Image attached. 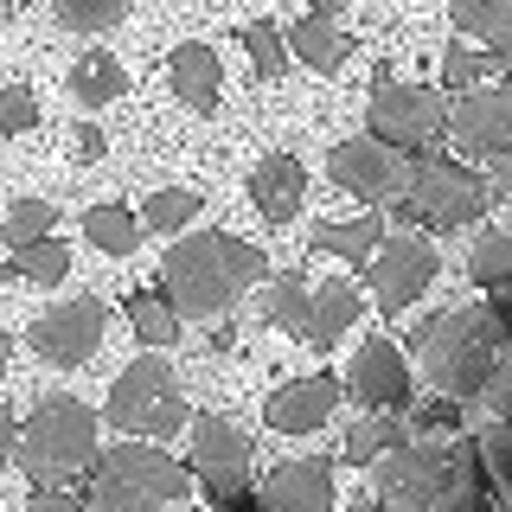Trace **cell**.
Listing matches in <instances>:
<instances>
[{
  "label": "cell",
  "mask_w": 512,
  "mask_h": 512,
  "mask_svg": "<svg viewBox=\"0 0 512 512\" xmlns=\"http://www.w3.org/2000/svg\"><path fill=\"white\" fill-rule=\"evenodd\" d=\"M269 276V256L231 231H192L160 256V301L180 320H224L256 282Z\"/></svg>",
  "instance_id": "obj_1"
},
{
  "label": "cell",
  "mask_w": 512,
  "mask_h": 512,
  "mask_svg": "<svg viewBox=\"0 0 512 512\" xmlns=\"http://www.w3.org/2000/svg\"><path fill=\"white\" fill-rule=\"evenodd\" d=\"M410 352L423 378L436 384L448 404H480V391L506 365V301H480V308H442L410 327Z\"/></svg>",
  "instance_id": "obj_2"
},
{
  "label": "cell",
  "mask_w": 512,
  "mask_h": 512,
  "mask_svg": "<svg viewBox=\"0 0 512 512\" xmlns=\"http://www.w3.org/2000/svg\"><path fill=\"white\" fill-rule=\"evenodd\" d=\"M90 461H96V410L84 397H45L13 429V468H26L32 487H64V480L90 474Z\"/></svg>",
  "instance_id": "obj_3"
},
{
  "label": "cell",
  "mask_w": 512,
  "mask_h": 512,
  "mask_svg": "<svg viewBox=\"0 0 512 512\" xmlns=\"http://www.w3.org/2000/svg\"><path fill=\"white\" fill-rule=\"evenodd\" d=\"M192 487V474L160 442H116L90 461L84 512H160Z\"/></svg>",
  "instance_id": "obj_4"
},
{
  "label": "cell",
  "mask_w": 512,
  "mask_h": 512,
  "mask_svg": "<svg viewBox=\"0 0 512 512\" xmlns=\"http://www.w3.org/2000/svg\"><path fill=\"white\" fill-rule=\"evenodd\" d=\"M391 205H397V218L416 224L423 237H442V231L474 224L493 205V192H487V180H480L474 167H461V160L416 154L410 160V180H404V192H397Z\"/></svg>",
  "instance_id": "obj_5"
},
{
  "label": "cell",
  "mask_w": 512,
  "mask_h": 512,
  "mask_svg": "<svg viewBox=\"0 0 512 512\" xmlns=\"http://www.w3.org/2000/svg\"><path fill=\"white\" fill-rule=\"evenodd\" d=\"M103 416L128 442H160V436H173V429H186L192 410H186V391H180V378H173V365L148 352V359H135L116 384H109Z\"/></svg>",
  "instance_id": "obj_6"
},
{
  "label": "cell",
  "mask_w": 512,
  "mask_h": 512,
  "mask_svg": "<svg viewBox=\"0 0 512 512\" xmlns=\"http://www.w3.org/2000/svg\"><path fill=\"white\" fill-rule=\"evenodd\" d=\"M372 116V141L391 154H429L448 135V96L436 84H397L391 71H378V90L365 103Z\"/></svg>",
  "instance_id": "obj_7"
},
{
  "label": "cell",
  "mask_w": 512,
  "mask_h": 512,
  "mask_svg": "<svg viewBox=\"0 0 512 512\" xmlns=\"http://www.w3.org/2000/svg\"><path fill=\"white\" fill-rule=\"evenodd\" d=\"M365 282H372V301H378V314H404L423 301V288L436 282V244H429L423 231H384L378 237V250L365 256Z\"/></svg>",
  "instance_id": "obj_8"
},
{
  "label": "cell",
  "mask_w": 512,
  "mask_h": 512,
  "mask_svg": "<svg viewBox=\"0 0 512 512\" xmlns=\"http://www.w3.org/2000/svg\"><path fill=\"white\" fill-rule=\"evenodd\" d=\"M448 455H455V442H442V436H410L391 455H378V506L384 512H423L448 474Z\"/></svg>",
  "instance_id": "obj_9"
},
{
  "label": "cell",
  "mask_w": 512,
  "mask_h": 512,
  "mask_svg": "<svg viewBox=\"0 0 512 512\" xmlns=\"http://www.w3.org/2000/svg\"><path fill=\"white\" fill-rule=\"evenodd\" d=\"M186 429H192V480H205V493L224 506H237L250 493V442H244V429H231L224 416H186Z\"/></svg>",
  "instance_id": "obj_10"
},
{
  "label": "cell",
  "mask_w": 512,
  "mask_h": 512,
  "mask_svg": "<svg viewBox=\"0 0 512 512\" xmlns=\"http://www.w3.org/2000/svg\"><path fill=\"white\" fill-rule=\"evenodd\" d=\"M103 333H109V308L96 295H77V301H58V308H45L39 320L26 327V346L39 352L45 365H84L96 359V346H103Z\"/></svg>",
  "instance_id": "obj_11"
},
{
  "label": "cell",
  "mask_w": 512,
  "mask_h": 512,
  "mask_svg": "<svg viewBox=\"0 0 512 512\" xmlns=\"http://www.w3.org/2000/svg\"><path fill=\"white\" fill-rule=\"evenodd\" d=\"M327 173H333V186L352 192L359 205H391L410 180V154H391V148H378L372 135H359V141H340V148L327 154Z\"/></svg>",
  "instance_id": "obj_12"
},
{
  "label": "cell",
  "mask_w": 512,
  "mask_h": 512,
  "mask_svg": "<svg viewBox=\"0 0 512 512\" xmlns=\"http://www.w3.org/2000/svg\"><path fill=\"white\" fill-rule=\"evenodd\" d=\"M448 135H455L461 154L506 160V148H512V90L506 84L461 90V103H448Z\"/></svg>",
  "instance_id": "obj_13"
},
{
  "label": "cell",
  "mask_w": 512,
  "mask_h": 512,
  "mask_svg": "<svg viewBox=\"0 0 512 512\" xmlns=\"http://www.w3.org/2000/svg\"><path fill=\"white\" fill-rule=\"evenodd\" d=\"M346 391L372 410H397L410 404V359L397 352V340H365L346 365Z\"/></svg>",
  "instance_id": "obj_14"
},
{
  "label": "cell",
  "mask_w": 512,
  "mask_h": 512,
  "mask_svg": "<svg viewBox=\"0 0 512 512\" xmlns=\"http://www.w3.org/2000/svg\"><path fill=\"white\" fill-rule=\"evenodd\" d=\"M340 410V378L314 372V378H295L282 384L276 397L263 404V423L282 429V436H314V429H327V416Z\"/></svg>",
  "instance_id": "obj_15"
},
{
  "label": "cell",
  "mask_w": 512,
  "mask_h": 512,
  "mask_svg": "<svg viewBox=\"0 0 512 512\" xmlns=\"http://www.w3.org/2000/svg\"><path fill=\"white\" fill-rule=\"evenodd\" d=\"M250 512H333V468L327 461H282L276 474L256 487Z\"/></svg>",
  "instance_id": "obj_16"
},
{
  "label": "cell",
  "mask_w": 512,
  "mask_h": 512,
  "mask_svg": "<svg viewBox=\"0 0 512 512\" xmlns=\"http://www.w3.org/2000/svg\"><path fill=\"white\" fill-rule=\"evenodd\" d=\"M301 199H308V167H301L295 154H263L250 173V205L263 212L269 224H288L301 212Z\"/></svg>",
  "instance_id": "obj_17"
},
{
  "label": "cell",
  "mask_w": 512,
  "mask_h": 512,
  "mask_svg": "<svg viewBox=\"0 0 512 512\" xmlns=\"http://www.w3.org/2000/svg\"><path fill=\"white\" fill-rule=\"evenodd\" d=\"M167 77H173V96H180L186 109H199V116H212V109H218V96H224V64H218V52H212L205 39L173 45Z\"/></svg>",
  "instance_id": "obj_18"
},
{
  "label": "cell",
  "mask_w": 512,
  "mask_h": 512,
  "mask_svg": "<svg viewBox=\"0 0 512 512\" xmlns=\"http://www.w3.org/2000/svg\"><path fill=\"white\" fill-rule=\"evenodd\" d=\"M352 320H359V288H352L346 276L314 282L308 288V320H301V340H308L314 352H333V346L346 340Z\"/></svg>",
  "instance_id": "obj_19"
},
{
  "label": "cell",
  "mask_w": 512,
  "mask_h": 512,
  "mask_svg": "<svg viewBox=\"0 0 512 512\" xmlns=\"http://www.w3.org/2000/svg\"><path fill=\"white\" fill-rule=\"evenodd\" d=\"M282 45H288V58H301V64H308V71H320V77H333V71L352 58V39H346L333 20H314V13H301V20L282 32Z\"/></svg>",
  "instance_id": "obj_20"
},
{
  "label": "cell",
  "mask_w": 512,
  "mask_h": 512,
  "mask_svg": "<svg viewBox=\"0 0 512 512\" xmlns=\"http://www.w3.org/2000/svg\"><path fill=\"white\" fill-rule=\"evenodd\" d=\"M448 20H455V32L487 45V58H512V0H455Z\"/></svg>",
  "instance_id": "obj_21"
},
{
  "label": "cell",
  "mask_w": 512,
  "mask_h": 512,
  "mask_svg": "<svg viewBox=\"0 0 512 512\" xmlns=\"http://www.w3.org/2000/svg\"><path fill=\"white\" fill-rule=\"evenodd\" d=\"M423 512H493L487 487H480V468H474V448L455 442V455H448V474L436 487V500H429Z\"/></svg>",
  "instance_id": "obj_22"
},
{
  "label": "cell",
  "mask_w": 512,
  "mask_h": 512,
  "mask_svg": "<svg viewBox=\"0 0 512 512\" xmlns=\"http://www.w3.org/2000/svg\"><path fill=\"white\" fill-rule=\"evenodd\" d=\"M122 90H128V71H122V64L109 58V52H84V58L71 64V96H77L84 109H103V103H116Z\"/></svg>",
  "instance_id": "obj_23"
},
{
  "label": "cell",
  "mask_w": 512,
  "mask_h": 512,
  "mask_svg": "<svg viewBox=\"0 0 512 512\" xmlns=\"http://www.w3.org/2000/svg\"><path fill=\"white\" fill-rule=\"evenodd\" d=\"M263 320L282 333H295L301 340V320H308V276L301 269H276V276H263Z\"/></svg>",
  "instance_id": "obj_24"
},
{
  "label": "cell",
  "mask_w": 512,
  "mask_h": 512,
  "mask_svg": "<svg viewBox=\"0 0 512 512\" xmlns=\"http://www.w3.org/2000/svg\"><path fill=\"white\" fill-rule=\"evenodd\" d=\"M378 237H384V218H372V212L340 218V224H314V250H320V256H346V263L372 256Z\"/></svg>",
  "instance_id": "obj_25"
},
{
  "label": "cell",
  "mask_w": 512,
  "mask_h": 512,
  "mask_svg": "<svg viewBox=\"0 0 512 512\" xmlns=\"http://www.w3.org/2000/svg\"><path fill=\"white\" fill-rule=\"evenodd\" d=\"M128 327H135V340L148 346V352L180 340V314L160 301V288H135V295H128Z\"/></svg>",
  "instance_id": "obj_26"
},
{
  "label": "cell",
  "mask_w": 512,
  "mask_h": 512,
  "mask_svg": "<svg viewBox=\"0 0 512 512\" xmlns=\"http://www.w3.org/2000/svg\"><path fill=\"white\" fill-rule=\"evenodd\" d=\"M84 237L103 256H128L141 244V218L128 212V205H90V212H84Z\"/></svg>",
  "instance_id": "obj_27"
},
{
  "label": "cell",
  "mask_w": 512,
  "mask_h": 512,
  "mask_svg": "<svg viewBox=\"0 0 512 512\" xmlns=\"http://www.w3.org/2000/svg\"><path fill=\"white\" fill-rule=\"evenodd\" d=\"M397 442H410V423L397 410H372L365 423H352V436H346V461H378V455H391Z\"/></svg>",
  "instance_id": "obj_28"
},
{
  "label": "cell",
  "mask_w": 512,
  "mask_h": 512,
  "mask_svg": "<svg viewBox=\"0 0 512 512\" xmlns=\"http://www.w3.org/2000/svg\"><path fill=\"white\" fill-rule=\"evenodd\" d=\"M64 269H71V250H64L58 237H39V244L13 250L7 263H0V276H20V282H39V288H52V282H64Z\"/></svg>",
  "instance_id": "obj_29"
},
{
  "label": "cell",
  "mask_w": 512,
  "mask_h": 512,
  "mask_svg": "<svg viewBox=\"0 0 512 512\" xmlns=\"http://www.w3.org/2000/svg\"><path fill=\"white\" fill-rule=\"evenodd\" d=\"M468 276L487 288L493 301H506V282H512V237L506 231H487L474 244V256H468Z\"/></svg>",
  "instance_id": "obj_30"
},
{
  "label": "cell",
  "mask_w": 512,
  "mask_h": 512,
  "mask_svg": "<svg viewBox=\"0 0 512 512\" xmlns=\"http://www.w3.org/2000/svg\"><path fill=\"white\" fill-rule=\"evenodd\" d=\"M199 192L192 186H160L148 205H141V231H180V224H192L199 218Z\"/></svg>",
  "instance_id": "obj_31"
},
{
  "label": "cell",
  "mask_w": 512,
  "mask_h": 512,
  "mask_svg": "<svg viewBox=\"0 0 512 512\" xmlns=\"http://www.w3.org/2000/svg\"><path fill=\"white\" fill-rule=\"evenodd\" d=\"M52 13H58V26L84 32V39H103L109 26H122L128 0H52Z\"/></svg>",
  "instance_id": "obj_32"
},
{
  "label": "cell",
  "mask_w": 512,
  "mask_h": 512,
  "mask_svg": "<svg viewBox=\"0 0 512 512\" xmlns=\"http://www.w3.org/2000/svg\"><path fill=\"white\" fill-rule=\"evenodd\" d=\"M500 71H506L500 58H487V52H461V45H448V52H442V84H436V90H442V96H448V90L461 96V90H480L487 77H500Z\"/></svg>",
  "instance_id": "obj_33"
},
{
  "label": "cell",
  "mask_w": 512,
  "mask_h": 512,
  "mask_svg": "<svg viewBox=\"0 0 512 512\" xmlns=\"http://www.w3.org/2000/svg\"><path fill=\"white\" fill-rule=\"evenodd\" d=\"M52 224H58V205L20 199L7 218H0V237H7V250H26V244H39V237H52Z\"/></svg>",
  "instance_id": "obj_34"
},
{
  "label": "cell",
  "mask_w": 512,
  "mask_h": 512,
  "mask_svg": "<svg viewBox=\"0 0 512 512\" xmlns=\"http://www.w3.org/2000/svg\"><path fill=\"white\" fill-rule=\"evenodd\" d=\"M244 52H250V71L256 77H282L288 71V45H282V26L276 20H250L244 26Z\"/></svg>",
  "instance_id": "obj_35"
},
{
  "label": "cell",
  "mask_w": 512,
  "mask_h": 512,
  "mask_svg": "<svg viewBox=\"0 0 512 512\" xmlns=\"http://www.w3.org/2000/svg\"><path fill=\"white\" fill-rule=\"evenodd\" d=\"M32 122H39V96L26 84H7L0 90V135H26Z\"/></svg>",
  "instance_id": "obj_36"
},
{
  "label": "cell",
  "mask_w": 512,
  "mask_h": 512,
  "mask_svg": "<svg viewBox=\"0 0 512 512\" xmlns=\"http://www.w3.org/2000/svg\"><path fill=\"white\" fill-rule=\"evenodd\" d=\"M26 512H84V500H71V493H64V487H32Z\"/></svg>",
  "instance_id": "obj_37"
},
{
  "label": "cell",
  "mask_w": 512,
  "mask_h": 512,
  "mask_svg": "<svg viewBox=\"0 0 512 512\" xmlns=\"http://www.w3.org/2000/svg\"><path fill=\"white\" fill-rule=\"evenodd\" d=\"M77 160H103V128L77 122Z\"/></svg>",
  "instance_id": "obj_38"
},
{
  "label": "cell",
  "mask_w": 512,
  "mask_h": 512,
  "mask_svg": "<svg viewBox=\"0 0 512 512\" xmlns=\"http://www.w3.org/2000/svg\"><path fill=\"white\" fill-rule=\"evenodd\" d=\"M13 429H20V423H13V416H7V410H0V474H7V468H13Z\"/></svg>",
  "instance_id": "obj_39"
},
{
  "label": "cell",
  "mask_w": 512,
  "mask_h": 512,
  "mask_svg": "<svg viewBox=\"0 0 512 512\" xmlns=\"http://www.w3.org/2000/svg\"><path fill=\"white\" fill-rule=\"evenodd\" d=\"M346 7H359V0H308L314 20H333V13H346Z\"/></svg>",
  "instance_id": "obj_40"
},
{
  "label": "cell",
  "mask_w": 512,
  "mask_h": 512,
  "mask_svg": "<svg viewBox=\"0 0 512 512\" xmlns=\"http://www.w3.org/2000/svg\"><path fill=\"white\" fill-rule=\"evenodd\" d=\"M7 359H13V333L0 327V372H7Z\"/></svg>",
  "instance_id": "obj_41"
},
{
  "label": "cell",
  "mask_w": 512,
  "mask_h": 512,
  "mask_svg": "<svg viewBox=\"0 0 512 512\" xmlns=\"http://www.w3.org/2000/svg\"><path fill=\"white\" fill-rule=\"evenodd\" d=\"M13 7H20V0H0V20H7V13H13Z\"/></svg>",
  "instance_id": "obj_42"
},
{
  "label": "cell",
  "mask_w": 512,
  "mask_h": 512,
  "mask_svg": "<svg viewBox=\"0 0 512 512\" xmlns=\"http://www.w3.org/2000/svg\"><path fill=\"white\" fill-rule=\"evenodd\" d=\"M359 512H384V506H359Z\"/></svg>",
  "instance_id": "obj_43"
},
{
  "label": "cell",
  "mask_w": 512,
  "mask_h": 512,
  "mask_svg": "<svg viewBox=\"0 0 512 512\" xmlns=\"http://www.w3.org/2000/svg\"><path fill=\"white\" fill-rule=\"evenodd\" d=\"M218 512H237V506H218Z\"/></svg>",
  "instance_id": "obj_44"
}]
</instances>
